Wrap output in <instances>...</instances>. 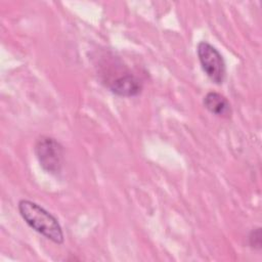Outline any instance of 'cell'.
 <instances>
[{
	"mask_svg": "<svg viewBox=\"0 0 262 262\" xmlns=\"http://www.w3.org/2000/svg\"><path fill=\"white\" fill-rule=\"evenodd\" d=\"M249 245L252 249L260 250L262 247V234H261V228L256 227L251 230L249 233Z\"/></svg>",
	"mask_w": 262,
	"mask_h": 262,
	"instance_id": "6",
	"label": "cell"
},
{
	"mask_svg": "<svg viewBox=\"0 0 262 262\" xmlns=\"http://www.w3.org/2000/svg\"><path fill=\"white\" fill-rule=\"evenodd\" d=\"M17 208L20 216L31 228L54 244L61 245L63 243L61 226L51 213L46 211L40 205L29 200H20Z\"/></svg>",
	"mask_w": 262,
	"mask_h": 262,
	"instance_id": "2",
	"label": "cell"
},
{
	"mask_svg": "<svg viewBox=\"0 0 262 262\" xmlns=\"http://www.w3.org/2000/svg\"><path fill=\"white\" fill-rule=\"evenodd\" d=\"M95 68L100 83L114 94L132 97L141 92V80L113 52L106 50L99 53L96 57Z\"/></svg>",
	"mask_w": 262,
	"mask_h": 262,
	"instance_id": "1",
	"label": "cell"
},
{
	"mask_svg": "<svg viewBox=\"0 0 262 262\" xmlns=\"http://www.w3.org/2000/svg\"><path fill=\"white\" fill-rule=\"evenodd\" d=\"M196 52L205 74L212 82L221 85L226 76V67L222 54L207 41H202L198 44Z\"/></svg>",
	"mask_w": 262,
	"mask_h": 262,
	"instance_id": "4",
	"label": "cell"
},
{
	"mask_svg": "<svg viewBox=\"0 0 262 262\" xmlns=\"http://www.w3.org/2000/svg\"><path fill=\"white\" fill-rule=\"evenodd\" d=\"M203 103L205 107L213 115L218 116L220 118L228 119L232 114L231 105L227 98L215 91L208 92L203 99Z\"/></svg>",
	"mask_w": 262,
	"mask_h": 262,
	"instance_id": "5",
	"label": "cell"
},
{
	"mask_svg": "<svg viewBox=\"0 0 262 262\" xmlns=\"http://www.w3.org/2000/svg\"><path fill=\"white\" fill-rule=\"evenodd\" d=\"M34 151L42 169L52 175L60 173L63 166L64 152L62 145L49 136H40L34 145Z\"/></svg>",
	"mask_w": 262,
	"mask_h": 262,
	"instance_id": "3",
	"label": "cell"
}]
</instances>
